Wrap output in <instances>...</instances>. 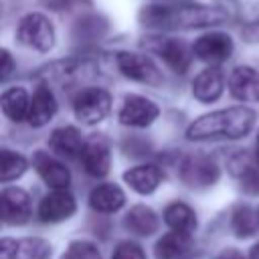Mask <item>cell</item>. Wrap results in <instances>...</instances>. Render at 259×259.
<instances>
[{
    "label": "cell",
    "instance_id": "obj_1",
    "mask_svg": "<svg viewBox=\"0 0 259 259\" xmlns=\"http://www.w3.org/2000/svg\"><path fill=\"white\" fill-rule=\"evenodd\" d=\"M227 18V14L219 8L210 6H194V4H152L144 6L140 12V22L150 28L160 30H176V28H196L219 24Z\"/></svg>",
    "mask_w": 259,
    "mask_h": 259
},
{
    "label": "cell",
    "instance_id": "obj_2",
    "mask_svg": "<svg viewBox=\"0 0 259 259\" xmlns=\"http://www.w3.org/2000/svg\"><path fill=\"white\" fill-rule=\"evenodd\" d=\"M253 123H255V111L253 109L243 107V105L227 107V109L204 113L198 119H194L186 130V138L196 140V142L219 140V138L239 140L251 132Z\"/></svg>",
    "mask_w": 259,
    "mask_h": 259
},
{
    "label": "cell",
    "instance_id": "obj_3",
    "mask_svg": "<svg viewBox=\"0 0 259 259\" xmlns=\"http://www.w3.org/2000/svg\"><path fill=\"white\" fill-rule=\"evenodd\" d=\"M16 38H18L20 45H24L28 49L47 53L55 45V28H53V22L47 16H42V14L30 12V14H26V16L20 18V22L16 26Z\"/></svg>",
    "mask_w": 259,
    "mask_h": 259
},
{
    "label": "cell",
    "instance_id": "obj_4",
    "mask_svg": "<svg viewBox=\"0 0 259 259\" xmlns=\"http://www.w3.org/2000/svg\"><path fill=\"white\" fill-rule=\"evenodd\" d=\"M109 109H111V95L101 87H87L73 101L75 117L89 125L105 119Z\"/></svg>",
    "mask_w": 259,
    "mask_h": 259
},
{
    "label": "cell",
    "instance_id": "obj_5",
    "mask_svg": "<svg viewBox=\"0 0 259 259\" xmlns=\"http://www.w3.org/2000/svg\"><path fill=\"white\" fill-rule=\"evenodd\" d=\"M180 178L184 184L192 188H204L217 182L219 178V166L217 162L206 154H188L180 164Z\"/></svg>",
    "mask_w": 259,
    "mask_h": 259
},
{
    "label": "cell",
    "instance_id": "obj_6",
    "mask_svg": "<svg viewBox=\"0 0 259 259\" xmlns=\"http://www.w3.org/2000/svg\"><path fill=\"white\" fill-rule=\"evenodd\" d=\"M117 69L132 81L146 83V85H160L162 83V73L154 65L152 59L140 53H117Z\"/></svg>",
    "mask_w": 259,
    "mask_h": 259
},
{
    "label": "cell",
    "instance_id": "obj_7",
    "mask_svg": "<svg viewBox=\"0 0 259 259\" xmlns=\"http://www.w3.org/2000/svg\"><path fill=\"white\" fill-rule=\"evenodd\" d=\"M192 53L196 59L206 65H221L233 55V38L225 32H206L198 36L192 45Z\"/></svg>",
    "mask_w": 259,
    "mask_h": 259
},
{
    "label": "cell",
    "instance_id": "obj_8",
    "mask_svg": "<svg viewBox=\"0 0 259 259\" xmlns=\"http://www.w3.org/2000/svg\"><path fill=\"white\" fill-rule=\"evenodd\" d=\"M148 47L176 73H184L192 61V49L178 38H150Z\"/></svg>",
    "mask_w": 259,
    "mask_h": 259
},
{
    "label": "cell",
    "instance_id": "obj_9",
    "mask_svg": "<svg viewBox=\"0 0 259 259\" xmlns=\"http://www.w3.org/2000/svg\"><path fill=\"white\" fill-rule=\"evenodd\" d=\"M158 115H160L158 105L142 95H127L119 109V121L130 127H146Z\"/></svg>",
    "mask_w": 259,
    "mask_h": 259
},
{
    "label": "cell",
    "instance_id": "obj_10",
    "mask_svg": "<svg viewBox=\"0 0 259 259\" xmlns=\"http://www.w3.org/2000/svg\"><path fill=\"white\" fill-rule=\"evenodd\" d=\"M77 208V202L73 198L71 192L63 190H55L51 194H47L40 204H38V219L45 223H61L65 219H69Z\"/></svg>",
    "mask_w": 259,
    "mask_h": 259
},
{
    "label": "cell",
    "instance_id": "obj_11",
    "mask_svg": "<svg viewBox=\"0 0 259 259\" xmlns=\"http://www.w3.org/2000/svg\"><path fill=\"white\" fill-rule=\"evenodd\" d=\"M229 91L239 101H259V71H255L253 67L233 69V73L229 75Z\"/></svg>",
    "mask_w": 259,
    "mask_h": 259
},
{
    "label": "cell",
    "instance_id": "obj_12",
    "mask_svg": "<svg viewBox=\"0 0 259 259\" xmlns=\"http://www.w3.org/2000/svg\"><path fill=\"white\" fill-rule=\"evenodd\" d=\"M32 164H34L36 172L40 174V178L45 180L47 186H51L55 190H63V188H67L71 184L69 168L63 162L51 158L47 152H36L32 156Z\"/></svg>",
    "mask_w": 259,
    "mask_h": 259
},
{
    "label": "cell",
    "instance_id": "obj_13",
    "mask_svg": "<svg viewBox=\"0 0 259 259\" xmlns=\"http://www.w3.org/2000/svg\"><path fill=\"white\" fill-rule=\"evenodd\" d=\"M81 164L89 176L103 178L111 166V154H109L107 144L101 140H95V138L85 142L83 152H81Z\"/></svg>",
    "mask_w": 259,
    "mask_h": 259
},
{
    "label": "cell",
    "instance_id": "obj_14",
    "mask_svg": "<svg viewBox=\"0 0 259 259\" xmlns=\"http://www.w3.org/2000/svg\"><path fill=\"white\" fill-rule=\"evenodd\" d=\"M123 180L132 190H136L140 194H152L162 184L164 172L156 164H142V166H134V168L125 170Z\"/></svg>",
    "mask_w": 259,
    "mask_h": 259
},
{
    "label": "cell",
    "instance_id": "obj_15",
    "mask_svg": "<svg viewBox=\"0 0 259 259\" xmlns=\"http://www.w3.org/2000/svg\"><path fill=\"white\" fill-rule=\"evenodd\" d=\"M30 217V196L22 188L2 190V219L10 225H20Z\"/></svg>",
    "mask_w": 259,
    "mask_h": 259
},
{
    "label": "cell",
    "instance_id": "obj_16",
    "mask_svg": "<svg viewBox=\"0 0 259 259\" xmlns=\"http://www.w3.org/2000/svg\"><path fill=\"white\" fill-rule=\"evenodd\" d=\"M223 89H225V77H223L221 69H217L214 65L200 71L192 81V95L202 103L217 101L221 97Z\"/></svg>",
    "mask_w": 259,
    "mask_h": 259
},
{
    "label": "cell",
    "instance_id": "obj_17",
    "mask_svg": "<svg viewBox=\"0 0 259 259\" xmlns=\"http://www.w3.org/2000/svg\"><path fill=\"white\" fill-rule=\"evenodd\" d=\"M57 113V99L53 91L45 85H38L30 99V111H28V123L34 127H40L49 123Z\"/></svg>",
    "mask_w": 259,
    "mask_h": 259
},
{
    "label": "cell",
    "instance_id": "obj_18",
    "mask_svg": "<svg viewBox=\"0 0 259 259\" xmlns=\"http://www.w3.org/2000/svg\"><path fill=\"white\" fill-rule=\"evenodd\" d=\"M49 146H51L53 152H57L63 158H81L85 142H83V138H81L77 127L65 125V127H57L51 134Z\"/></svg>",
    "mask_w": 259,
    "mask_h": 259
},
{
    "label": "cell",
    "instance_id": "obj_19",
    "mask_svg": "<svg viewBox=\"0 0 259 259\" xmlns=\"http://www.w3.org/2000/svg\"><path fill=\"white\" fill-rule=\"evenodd\" d=\"M125 202V194L117 184L105 182L99 184L91 190L89 194V204L95 212H103V214H111L115 210H119Z\"/></svg>",
    "mask_w": 259,
    "mask_h": 259
},
{
    "label": "cell",
    "instance_id": "obj_20",
    "mask_svg": "<svg viewBox=\"0 0 259 259\" xmlns=\"http://www.w3.org/2000/svg\"><path fill=\"white\" fill-rule=\"evenodd\" d=\"M0 105L2 111L8 119L12 121H22L28 119V111H30V97L26 93L24 87H10L2 93L0 97Z\"/></svg>",
    "mask_w": 259,
    "mask_h": 259
},
{
    "label": "cell",
    "instance_id": "obj_21",
    "mask_svg": "<svg viewBox=\"0 0 259 259\" xmlns=\"http://www.w3.org/2000/svg\"><path fill=\"white\" fill-rule=\"evenodd\" d=\"M190 247V233H182V231H170L164 237L158 239L154 253L158 259H178L182 257Z\"/></svg>",
    "mask_w": 259,
    "mask_h": 259
},
{
    "label": "cell",
    "instance_id": "obj_22",
    "mask_svg": "<svg viewBox=\"0 0 259 259\" xmlns=\"http://www.w3.org/2000/svg\"><path fill=\"white\" fill-rule=\"evenodd\" d=\"M123 223H125V227L132 233L142 235V237H148V235H152L158 229V217H156V212L150 206H144V204L132 206L130 212L125 214Z\"/></svg>",
    "mask_w": 259,
    "mask_h": 259
},
{
    "label": "cell",
    "instance_id": "obj_23",
    "mask_svg": "<svg viewBox=\"0 0 259 259\" xmlns=\"http://www.w3.org/2000/svg\"><path fill=\"white\" fill-rule=\"evenodd\" d=\"M164 223L182 233H192L196 229V214L186 202H172L164 210Z\"/></svg>",
    "mask_w": 259,
    "mask_h": 259
},
{
    "label": "cell",
    "instance_id": "obj_24",
    "mask_svg": "<svg viewBox=\"0 0 259 259\" xmlns=\"http://www.w3.org/2000/svg\"><path fill=\"white\" fill-rule=\"evenodd\" d=\"M231 225L237 237H249L259 229V210H253L249 206H237L231 217Z\"/></svg>",
    "mask_w": 259,
    "mask_h": 259
},
{
    "label": "cell",
    "instance_id": "obj_25",
    "mask_svg": "<svg viewBox=\"0 0 259 259\" xmlns=\"http://www.w3.org/2000/svg\"><path fill=\"white\" fill-rule=\"evenodd\" d=\"M28 162L22 154H16V152H10V150H2L0 154V168H2V182H10L18 176L24 174Z\"/></svg>",
    "mask_w": 259,
    "mask_h": 259
},
{
    "label": "cell",
    "instance_id": "obj_26",
    "mask_svg": "<svg viewBox=\"0 0 259 259\" xmlns=\"http://www.w3.org/2000/svg\"><path fill=\"white\" fill-rule=\"evenodd\" d=\"M61 259H101V253L89 241H73L63 251Z\"/></svg>",
    "mask_w": 259,
    "mask_h": 259
},
{
    "label": "cell",
    "instance_id": "obj_27",
    "mask_svg": "<svg viewBox=\"0 0 259 259\" xmlns=\"http://www.w3.org/2000/svg\"><path fill=\"white\" fill-rule=\"evenodd\" d=\"M237 178H239V186H241V190L245 194H249V196H257L259 194V168L245 166L237 174Z\"/></svg>",
    "mask_w": 259,
    "mask_h": 259
},
{
    "label": "cell",
    "instance_id": "obj_28",
    "mask_svg": "<svg viewBox=\"0 0 259 259\" xmlns=\"http://www.w3.org/2000/svg\"><path fill=\"white\" fill-rule=\"evenodd\" d=\"M20 249L26 255V259H45L51 253V247L42 239H26L20 241Z\"/></svg>",
    "mask_w": 259,
    "mask_h": 259
},
{
    "label": "cell",
    "instance_id": "obj_29",
    "mask_svg": "<svg viewBox=\"0 0 259 259\" xmlns=\"http://www.w3.org/2000/svg\"><path fill=\"white\" fill-rule=\"evenodd\" d=\"M111 259H146V253H144V249H142L138 243L121 241V243L113 249Z\"/></svg>",
    "mask_w": 259,
    "mask_h": 259
},
{
    "label": "cell",
    "instance_id": "obj_30",
    "mask_svg": "<svg viewBox=\"0 0 259 259\" xmlns=\"http://www.w3.org/2000/svg\"><path fill=\"white\" fill-rule=\"evenodd\" d=\"M0 249H2L0 259H16V253L20 251V241H14V239L4 237L2 243H0Z\"/></svg>",
    "mask_w": 259,
    "mask_h": 259
},
{
    "label": "cell",
    "instance_id": "obj_31",
    "mask_svg": "<svg viewBox=\"0 0 259 259\" xmlns=\"http://www.w3.org/2000/svg\"><path fill=\"white\" fill-rule=\"evenodd\" d=\"M12 67H14V63H12V57H10V53H8L6 49H2V69H0V73H2V79H8V75L12 73Z\"/></svg>",
    "mask_w": 259,
    "mask_h": 259
},
{
    "label": "cell",
    "instance_id": "obj_32",
    "mask_svg": "<svg viewBox=\"0 0 259 259\" xmlns=\"http://www.w3.org/2000/svg\"><path fill=\"white\" fill-rule=\"evenodd\" d=\"M214 259H247L241 251H237V249H225V251H221Z\"/></svg>",
    "mask_w": 259,
    "mask_h": 259
},
{
    "label": "cell",
    "instance_id": "obj_33",
    "mask_svg": "<svg viewBox=\"0 0 259 259\" xmlns=\"http://www.w3.org/2000/svg\"><path fill=\"white\" fill-rule=\"evenodd\" d=\"M249 259H259V241L251 247V251H249Z\"/></svg>",
    "mask_w": 259,
    "mask_h": 259
},
{
    "label": "cell",
    "instance_id": "obj_34",
    "mask_svg": "<svg viewBox=\"0 0 259 259\" xmlns=\"http://www.w3.org/2000/svg\"><path fill=\"white\" fill-rule=\"evenodd\" d=\"M255 162L259 166V134H257V152H255Z\"/></svg>",
    "mask_w": 259,
    "mask_h": 259
},
{
    "label": "cell",
    "instance_id": "obj_35",
    "mask_svg": "<svg viewBox=\"0 0 259 259\" xmlns=\"http://www.w3.org/2000/svg\"><path fill=\"white\" fill-rule=\"evenodd\" d=\"M257 210H259V208H257Z\"/></svg>",
    "mask_w": 259,
    "mask_h": 259
}]
</instances>
